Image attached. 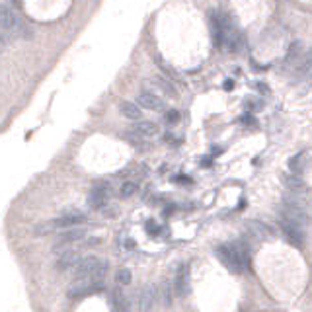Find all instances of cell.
<instances>
[{
    "label": "cell",
    "instance_id": "6da1fadb",
    "mask_svg": "<svg viewBox=\"0 0 312 312\" xmlns=\"http://www.w3.org/2000/svg\"><path fill=\"white\" fill-rule=\"evenodd\" d=\"M215 256L219 258V262L223 263L230 273H242L246 269V262L242 260V256L236 252L234 246L221 244V246L215 248Z\"/></svg>",
    "mask_w": 312,
    "mask_h": 312
},
{
    "label": "cell",
    "instance_id": "7a4b0ae2",
    "mask_svg": "<svg viewBox=\"0 0 312 312\" xmlns=\"http://www.w3.org/2000/svg\"><path fill=\"white\" fill-rule=\"evenodd\" d=\"M0 31L2 33H22L24 31V24L20 16L4 2H0Z\"/></svg>",
    "mask_w": 312,
    "mask_h": 312
},
{
    "label": "cell",
    "instance_id": "3957f363",
    "mask_svg": "<svg viewBox=\"0 0 312 312\" xmlns=\"http://www.w3.org/2000/svg\"><path fill=\"white\" fill-rule=\"evenodd\" d=\"M172 285H174V291L180 299H185L189 295V291H191V271H189L187 263H180L176 267V277Z\"/></svg>",
    "mask_w": 312,
    "mask_h": 312
},
{
    "label": "cell",
    "instance_id": "277c9868",
    "mask_svg": "<svg viewBox=\"0 0 312 312\" xmlns=\"http://www.w3.org/2000/svg\"><path fill=\"white\" fill-rule=\"evenodd\" d=\"M111 195V185L107 182H98L92 185L90 193H88V205L92 209H104L107 205V199Z\"/></svg>",
    "mask_w": 312,
    "mask_h": 312
},
{
    "label": "cell",
    "instance_id": "5b68a950",
    "mask_svg": "<svg viewBox=\"0 0 312 312\" xmlns=\"http://www.w3.org/2000/svg\"><path fill=\"white\" fill-rule=\"evenodd\" d=\"M82 223H86V215L80 213V211H67L57 219H53V224L57 230H70Z\"/></svg>",
    "mask_w": 312,
    "mask_h": 312
},
{
    "label": "cell",
    "instance_id": "8992f818",
    "mask_svg": "<svg viewBox=\"0 0 312 312\" xmlns=\"http://www.w3.org/2000/svg\"><path fill=\"white\" fill-rule=\"evenodd\" d=\"M156 299H158V292H156L154 285H145L141 287L136 292V308L139 312H150L154 308Z\"/></svg>",
    "mask_w": 312,
    "mask_h": 312
},
{
    "label": "cell",
    "instance_id": "52a82bcc",
    "mask_svg": "<svg viewBox=\"0 0 312 312\" xmlns=\"http://www.w3.org/2000/svg\"><path fill=\"white\" fill-rule=\"evenodd\" d=\"M279 226H281L283 238L291 244V246H295V248H302V246H304V230H302L301 226L287 223V221H283V219L279 221Z\"/></svg>",
    "mask_w": 312,
    "mask_h": 312
},
{
    "label": "cell",
    "instance_id": "ba28073f",
    "mask_svg": "<svg viewBox=\"0 0 312 312\" xmlns=\"http://www.w3.org/2000/svg\"><path fill=\"white\" fill-rule=\"evenodd\" d=\"M104 263V258L98 256H84L76 267V281L80 279H92V275L98 271V267Z\"/></svg>",
    "mask_w": 312,
    "mask_h": 312
},
{
    "label": "cell",
    "instance_id": "9c48e42d",
    "mask_svg": "<svg viewBox=\"0 0 312 312\" xmlns=\"http://www.w3.org/2000/svg\"><path fill=\"white\" fill-rule=\"evenodd\" d=\"M209 26H211V37H213V43L217 49H223L224 47V26H223V20H221V12L219 10H211L209 12Z\"/></svg>",
    "mask_w": 312,
    "mask_h": 312
},
{
    "label": "cell",
    "instance_id": "30bf717a",
    "mask_svg": "<svg viewBox=\"0 0 312 312\" xmlns=\"http://www.w3.org/2000/svg\"><path fill=\"white\" fill-rule=\"evenodd\" d=\"M102 289H104V283L90 281V279H80V281H76L68 289V297H70V299H82V297H88V295L102 291Z\"/></svg>",
    "mask_w": 312,
    "mask_h": 312
},
{
    "label": "cell",
    "instance_id": "8fae6325",
    "mask_svg": "<svg viewBox=\"0 0 312 312\" xmlns=\"http://www.w3.org/2000/svg\"><path fill=\"white\" fill-rule=\"evenodd\" d=\"M281 215H283V221L297 224V226H301V228L308 223V215L304 213V209H302V207H295V205H283Z\"/></svg>",
    "mask_w": 312,
    "mask_h": 312
},
{
    "label": "cell",
    "instance_id": "7c38bea8",
    "mask_svg": "<svg viewBox=\"0 0 312 312\" xmlns=\"http://www.w3.org/2000/svg\"><path fill=\"white\" fill-rule=\"evenodd\" d=\"M80 256H78V252H74V250H65V252H61V256L57 258V269L59 271H68V269H76L78 263H80Z\"/></svg>",
    "mask_w": 312,
    "mask_h": 312
},
{
    "label": "cell",
    "instance_id": "4fadbf2b",
    "mask_svg": "<svg viewBox=\"0 0 312 312\" xmlns=\"http://www.w3.org/2000/svg\"><path fill=\"white\" fill-rule=\"evenodd\" d=\"M86 238V230L84 228H70V230H65V232L59 236V242L55 244V250L61 252V248H65L68 244H74V242H80Z\"/></svg>",
    "mask_w": 312,
    "mask_h": 312
},
{
    "label": "cell",
    "instance_id": "5bb4252c",
    "mask_svg": "<svg viewBox=\"0 0 312 312\" xmlns=\"http://www.w3.org/2000/svg\"><path fill=\"white\" fill-rule=\"evenodd\" d=\"M136 104L141 107H145V109H150V111H162L166 107L164 100L154 96L152 92H141L139 98H136Z\"/></svg>",
    "mask_w": 312,
    "mask_h": 312
},
{
    "label": "cell",
    "instance_id": "9a60e30c",
    "mask_svg": "<svg viewBox=\"0 0 312 312\" xmlns=\"http://www.w3.org/2000/svg\"><path fill=\"white\" fill-rule=\"evenodd\" d=\"M107 301H109L111 312H131V302H129V299H127L121 291H117V289L109 292Z\"/></svg>",
    "mask_w": 312,
    "mask_h": 312
},
{
    "label": "cell",
    "instance_id": "2e32d148",
    "mask_svg": "<svg viewBox=\"0 0 312 312\" xmlns=\"http://www.w3.org/2000/svg\"><path fill=\"white\" fill-rule=\"evenodd\" d=\"M301 55H302V41H292L289 49H287V55L283 59V68H291L295 63H299Z\"/></svg>",
    "mask_w": 312,
    "mask_h": 312
},
{
    "label": "cell",
    "instance_id": "e0dca14e",
    "mask_svg": "<svg viewBox=\"0 0 312 312\" xmlns=\"http://www.w3.org/2000/svg\"><path fill=\"white\" fill-rule=\"evenodd\" d=\"M174 297H176V291H174V285L172 281H162L160 287H158V299L164 306H172L174 302Z\"/></svg>",
    "mask_w": 312,
    "mask_h": 312
},
{
    "label": "cell",
    "instance_id": "ac0fdd59",
    "mask_svg": "<svg viewBox=\"0 0 312 312\" xmlns=\"http://www.w3.org/2000/svg\"><path fill=\"white\" fill-rule=\"evenodd\" d=\"M306 74H312V49L304 53V57L299 61L295 68V78H304Z\"/></svg>",
    "mask_w": 312,
    "mask_h": 312
},
{
    "label": "cell",
    "instance_id": "d6986e66",
    "mask_svg": "<svg viewBox=\"0 0 312 312\" xmlns=\"http://www.w3.org/2000/svg\"><path fill=\"white\" fill-rule=\"evenodd\" d=\"M306 164H308V156H306V152H297L295 156L289 158V170L297 176H301V172H304Z\"/></svg>",
    "mask_w": 312,
    "mask_h": 312
},
{
    "label": "cell",
    "instance_id": "ffe728a7",
    "mask_svg": "<svg viewBox=\"0 0 312 312\" xmlns=\"http://www.w3.org/2000/svg\"><path fill=\"white\" fill-rule=\"evenodd\" d=\"M119 111L127 119H141V115H143V109L135 102H121L119 104Z\"/></svg>",
    "mask_w": 312,
    "mask_h": 312
},
{
    "label": "cell",
    "instance_id": "44dd1931",
    "mask_svg": "<svg viewBox=\"0 0 312 312\" xmlns=\"http://www.w3.org/2000/svg\"><path fill=\"white\" fill-rule=\"evenodd\" d=\"M283 184L287 185L291 191H297V193L306 191V184H304V180L297 174H283Z\"/></svg>",
    "mask_w": 312,
    "mask_h": 312
},
{
    "label": "cell",
    "instance_id": "7402d4cb",
    "mask_svg": "<svg viewBox=\"0 0 312 312\" xmlns=\"http://www.w3.org/2000/svg\"><path fill=\"white\" fill-rule=\"evenodd\" d=\"M248 228H250V232L256 234L258 238H271L273 236V228L269 224L262 223V221H252V223L248 224Z\"/></svg>",
    "mask_w": 312,
    "mask_h": 312
},
{
    "label": "cell",
    "instance_id": "603a6c76",
    "mask_svg": "<svg viewBox=\"0 0 312 312\" xmlns=\"http://www.w3.org/2000/svg\"><path fill=\"white\" fill-rule=\"evenodd\" d=\"M135 131L141 136L148 139V136H156V135H158V125H156L154 121H148V119H145V121H139V123H136Z\"/></svg>",
    "mask_w": 312,
    "mask_h": 312
},
{
    "label": "cell",
    "instance_id": "cb8c5ba5",
    "mask_svg": "<svg viewBox=\"0 0 312 312\" xmlns=\"http://www.w3.org/2000/svg\"><path fill=\"white\" fill-rule=\"evenodd\" d=\"M154 84H156V88H158V90H162V92H164L166 96H172V98L178 96V90H176V86L166 76H156Z\"/></svg>",
    "mask_w": 312,
    "mask_h": 312
},
{
    "label": "cell",
    "instance_id": "d4e9b609",
    "mask_svg": "<svg viewBox=\"0 0 312 312\" xmlns=\"http://www.w3.org/2000/svg\"><path fill=\"white\" fill-rule=\"evenodd\" d=\"M125 141L131 146L139 148V150H145V148H148V143L145 141V136H141L136 131H129V133H125Z\"/></svg>",
    "mask_w": 312,
    "mask_h": 312
},
{
    "label": "cell",
    "instance_id": "484cf974",
    "mask_svg": "<svg viewBox=\"0 0 312 312\" xmlns=\"http://www.w3.org/2000/svg\"><path fill=\"white\" fill-rule=\"evenodd\" d=\"M136 189H139L136 182L129 180V182H123V184H121V187H119V195H121V197H131V195L136 193Z\"/></svg>",
    "mask_w": 312,
    "mask_h": 312
},
{
    "label": "cell",
    "instance_id": "4316f807",
    "mask_svg": "<svg viewBox=\"0 0 312 312\" xmlns=\"http://www.w3.org/2000/svg\"><path fill=\"white\" fill-rule=\"evenodd\" d=\"M131 279H133V273H131V269H127V267H123V269H119V271L115 273V281L119 283V285H129Z\"/></svg>",
    "mask_w": 312,
    "mask_h": 312
},
{
    "label": "cell",
    "instance_id": "83f0119b",
    "mask_svg": "<svg viewBox=\"0 0 312 312\" xmlns=\"http://www.w3.org/2000/svg\"><path fill=\"white\" fill-rule=\"evenodd\" d=\"M164 121L168 125H176L178 121H180V111L174 109V107H170V109H166L164 111Z\"/></svg>",
    "mask_w": 312,
    "mask_h": 312
},
{
    "label": "cell",
    "instance_id": "f1b7e54d",
    "mask_svg": "<svg viewBox=\"0 0 312 312\" xmlns=\"http://www.w3.org/2000/svg\"><path fill=\"white\" fill-rule=\"evenodd\" d=\"M145 230L150 234V236H160V230H162V228H160V224L156 223L154 219H148V221H145Z\"/></svg>",
    "mask_w": 312,
    "mask_h": 312
},
{
    "label": "cell",
    "instance_id": "f546056e",
    "mask_svg": "<svg viewBox=\"0 0 312 312\" xmlns=\"http://www.w3.org/2000/svg\"><path fill=\"white\" fill-rule=\"evenodd\" d=\"M121 246H123V248H125V250H135V240H133V238H129V236H123V238H121Z\"/></svg>",
    "mask_w": 312,
    "mask_h": 312
},
{
    "label": "cell",
    "instance_id": "4dcf8cb0",
    "mask_svg": "<svg viewBox=\"0 0 312 312\" xmlns=\"http://www.w3.org/2000/svg\"><path fill=\"white\" fill-rule=\"evenodd\" d=\"M164 141L168 143V145H172V146L180 145V139H178V136H174L172 133H166V135H164Z\"/></svg>",
    "mask_w": 312,
    "mask_h": 312
},
{
    "label": "cell",
    "instance_id": "1f68e13d",
    "mask_svg": "<svg viewBox=\"0 0 312 312\" xmlns=\"http://www.w3.org/2000/svg\"><path fill=\"white\" fill-rule=\"evenodd\" d=\"M240 121H244V123H248V125H256V119H254L252 115H248V113H244V115L240 117Z\"/></svg>",
    "mask_w": 312,
    "mask_h": 312
},
{
    "label": "cell",
    "instance_id": "d6a6232c",
    "mask_svg": "<svg viewBox=\"0 0 312 312\" xmlns=\"http://www.w3.org/2000/svg\"><path fill=\"white\" fill-rule=\"evenodd\" d=\"M256 88L260 90V94H263V96H265V94H269V88L265 86V84H262V82H256Z\"/></svg>",
    "mask_w": 312,
    "mask_h": 312
},
{
    "label": "cell",
    "instance_id": "836d02e7",
    "mask_svg": "<svg viewBox=\"0 0 312 312\" xmlns=\"http://www.w3.org/2000/svg\"><path fill=\"white\" fill-rule=\"evenodd\" d=\"M4 47H6V37H4V33L0 31V51H4Z\"/></svg>",
    "mask_w": 312,
    "mask_h": 312
},
{
    "label": "cell",
    "instance_id": "e575fe53",
    "mask_svg": "<svg viewBox=\"0 0 312 312\" xmlns=\"http://www.w3.org/2000/svg\"><path fill=\"white\" fill-rule=\"evenodd\" d=\"M232 88H234L232 80H226V82H224V90H232Z\"/></svg>",
    "mask_w": 312,
    "mask_h": 312
}]
</instances>
